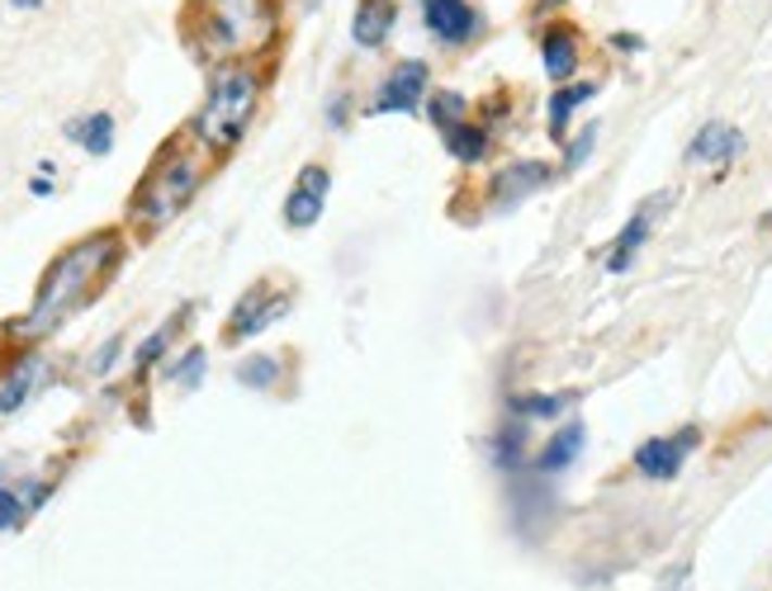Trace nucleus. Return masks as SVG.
<instances>
[{
    "instance_id": "9b49d317",
    "label": "nucleus",
    "mask_w": 772,
    "mask_h": 591,
    "mask_svg": "<svg viewBox=\"0 0 772 591\" xmlns=\"http://www.w3.org/2000/svg\"><path fill=\"white\" fill-rule=\"evenodd\" d=\"M394 24H398V5H394V0H360L351 34H356L360 48H379L389 34H394Z\"/></svg>"
},
{
    "instance_id": "393cba45",
    "label": "nucleus",
    "mask_w": 772,
    "mask_h": 591,
    "mask_svg": "<svg viewBox=\"0 0 772 591\" xmlns=\"http://www.w3.org/2000/svg\"><path fill=\"white\" fill-rule=\"evenodd\" d=\"M172 336H176V326H156V332L138 346V355H134V370H152V364H156V355H162L166 346H172Z\"/></svg>"
},
{
    "instance_id": "f8f14e48",
    "label": "nucleus",
    "mask_w": 772,
    "mask_h": 591,
    "mask_svg": "<svg viewBox=\"0 0 772 591\" xmlns=\"http://www.w3.org/2000/svg\"><path fill=\"white\" fill-rule=\"evenodd\" d=\"M744 147V138H739V128L735 124H706L697 138H692V147L687 156L692 162H711V166H725L730 156H735Z\"/></svg>"
},
{
    "instance_id": "423d86ee",
    "label": "nucleus",
    "mask_w": 772,
    "mask_h": 591,
    "mask_svg": "<svg viewBox=\"0 0 772 591\" xmlns=\"http://www.w3.org/2000/svg\"><path fill=\"white\" fill-rule=\"evenodd\" d=\"M284 312H290V294H270L266 284H256L252 294L238 304V312H232L228 322V341H242V336H256L266 332L270 322H280Z\"/></svg>"
},
{
    "instance_id": "a878e982",
    "label": "nucleus",
    "mask_w": 772,
    "mask_h": 591,
    "mask_svg": "<svg viewBox=\"0 0 772 591\" xmlns=\"http://www.w3.org/2000/svg\"><path fill=\"white\" fill-rule=\"evenodd\" d=\"M593 142H597V128H583V133H579V142H573V147H569V156H565V170H579V166H583V156L593 152Z\"/></svg>"
},
{
    "instance_id": "9d476101",
    "label": "nucleus",
    "mask_w": 772,
    "mask_h": 591,
    "mask_svg": "<svg viewBox=\"0 0 772 591\" xmlns=\"http://www.w3.org/2000/svg\"><path fill=\"white\" fill-rule=\"evenodd\" d=\"M431 81L427 62H403V67L389 72V81L379 86V95L370 104V114H389V110H413L417 100H422V90Z\"/></svg>"
},
{
    "instance_id": "dca6fc26",
    "label": "nucleus",
    "mask_w": 772,
    "mask_h": 591,
    "mask_svg": "<svg viewBox=\"0 0 772 591\" xmlns=\"http://www.w3.org/2000/svg\"><path fill=\"white\" fill-rule=\"evenodd\" d=\"M67 138L72 142H81L86 152H96V156H104L114 147V118L110 114H90V118H72L67 124Z\"/></svg>"
},
{
    "instance_id": "b1692460",
    "label": "nucleus",
    "mask_w": 772,
    "mask_h": 591,
    "mask_svg": "<svg viewBox=\"0 0 772 591\" xmlns=\"http://www.w3.org/2000/svg\"><path fill=\"white\" fill-rule=\"evenodd\" d=\"M200 374H204V346H190L176 364H166V378H180L186 388L200 384Z\"/></svg>"
},
{
    "instance_id": "ddd939ff",
    "label": "nucleus",
    "mask_w": 772,
    "mask_h": 591,
    "mask_svg": "<svg viewBox=\"0 0 772 591\" xmlns=\"http://www.w3.org/2000/svg\"><path fill=\"white\" fill-rule=\"evenodd\" d=\"M579 454H583V426L569 422L565 431H555V440H549L541 454H535V473H565Z\"/></svg>"
},
{
    "instance_id": "2eb2a0df",
    "label": "nucleus",
    "mask_w": 772,
    "mask_h": 591,
    "mask_svg": "<svg viewBox=\"0 0 772 591\" xmlns=\"http://www.w3.org/2000/svg\"><path fill=\"white\" fill-rule=\"evenodd\" d=\"M38 378H43V360H34V355H29V360H20L15 374H10L5 388H0V412H5V416L20 412V407L29 402V393H34Z\"/></svg>"
},
{
    "instance_id": "c756f323",
    "label": "nucleus",
    "mask_w": 772,
    "mask_h": 591,
    "mask_svg": "<svg viewBox=\"0 0 772 591\" xmlns=\"http://www.w3.org/2000/svg\"><path fill=\"white\" fill-rule=\"evenodd\" d=\"M768 222H772V214H768Z\"/></svg>"
},
{
    "instance_id": "1a4fd4ad",
    "label": "nucleus",
    "mask_w": 772,
    "mask_h": 591,
    "mask_svg": "<svg viewBox=\"0 0 772 591\" xmlns=\"http://www.w3.org/2000/svg\"><path fill=\"white\" fill-rule=\"evenodd\" d=\"M427 29L441 38V43H469L479 34V15L469 0H427L422 5Z\"/></svg>"
},
{
    "instance_id": "0eeeda50",
    "label": "nucleus",
    "mask_w": 772,
    "mask_h": 591,
    "mask_svg": "<svg viewBox=\"0 0 772 591\" xmlns=\"http://www.w3.org/2000/svg\"><path fill=\"white\" fill-rule=\"evenodd\" d=\"M673 204V194L663 190V194H654V200H645L631 214V222L621 228V236L611 242V256H607V270L611 274H621V270H631V260H635V252L645 246V236L654 232V218H659V208H669Z\"/></svg>"
},
{
    "instance_id": "7ed1b4c3",
    "label": "nucleus",
    "mask_w": 772,
    "mask_h": 591,
    "mask_svg": "<svg viewBox=\"0 0 772 591\" xmlns=\"http://www.w3.org/2000/svg\"><path fill=\"white\" fill-rule=\"evenodd\" d=\"M275 34L270 0H200V38L214 57L256 52Z\"/></svg>"
},
{
    "instance_id": "20e7f679",
    "label": "nucleus",
    "mask_w": 772,
    "mask_h": 591,
    "mask_svg": "<svg viewBox=\"0 0 772 591\" xmlns=\"http://www.w3.org/2000/svg\"><path fill=\"white\" fill-rule=\"evenodd\" d=\"M204 180V162L186 147H172L148 170V180H142L138 200H134V218H142L148 228H162V222H172L180 208L194 200V190H200Z\"/></svg>"
},
{
    "instance_id": "4468645a",
    "label": "nucleus",
    "mask_w": 772,
    "mask_h": 591,
    "mask_svg": "<svg viewBox=\"0 0 772 591\" xmlns=\"http://www.w3.org/2000/svg\"><path fill=\"white\" fill-rule=\"evenodd\" d=\"M541 52H545V72L555 76V81H569V76L579 72V43H573L569 29H549Z\"/></svg>"
},
{
    "instance_id": "aec40b11",
    "label": "nucleus",
    "mask_w": 772,
    "mask_h": 591,
    "mask_svg": "<svg viewBox=\"0 0 772 591\" xmlns=\"http://www.w3.org/2000/svg\"><path fill=\"white\" fill-rule=\"evenodd\" d=\"M322 200H327L322 190L299 185L290 200H284V222H290V228H313V222H318V214H322Z\"/></svg>"
},
{
    "instance_id": "f3484780",
    "label": "nucleus",
    "mask_w": 772,
    "mask_h": 591,
    "mask_svg": "<svg viewBox=\"0 0 772 591\" xmlns=\"http://www.w3.org/2000/svg\"><path fill=\"white\" fill-rule=\"evenodd\" d=\"M583 100H593V81H573L565 90H555V100H549V138H565V128H569V118L573 110H579Z\"/></svg>"
},
{
    "instance_id": "5701e85b",
    "label": "nucleus",
    "mask_w": 772,
    "mask_h": 591,
    "mask_svg": "<svg viewBox=\"0 0 772 591\" xmlns=\"http://www.w3.org/2000/svg\"><path fill=\"white\" fill-rule=\"evenodd\" d=\"M427 114H431V124L441 128V133H446V128H455L460 124V114H465V100L455 95V90H446V95H436L427 104Z\"/></svg>"
},
{
    "instance_id": "f03ea898",
    "label": "nucleus",
    "mask_w": 772,
    "mask_h": 591,
    "mask_svg": "<svg viewBox=\"0 0 772 591\" xmlns=\"http://www.w3.org/2000/svg\"><path fill=\"white\" fill-rule=\"evenodd\" d=\"M256 95H261V81L252 67H242V62H232L214 76V86H208V100L204 110L194 114V138H200V147H214V152H228L232 142L246 133V124H252L256 114Z\"/></svg>"
},
{
    "instance_id": "cd10ccee",
    "label": "nucleus",
    "mask_w": 772,
    "mask_h": 591,
    "mask_svg": "<svg viewBox=\"0 0 772 591\" xmlns=\"http://www.w3.org/2000/svg\"><path fill=\"white\" fill-rule=\"evenodd\" d=\"M611 43H617L621 52H640V48H645V38H635V34H617Z\"/></svg>"
},
{
    "instance_id": "f257e3e1",
    "label": "nucleus",
    "mask_w": 772,
    "mask_h": 591,
    "mask_svg": "<svg viewBox=\"0 0 772 591\" xmlns=\"http://www.w3.org/2000/svg\"><path fill=\"white\" fill-rule=\"evenodd\" d=\"M114 260H119V232H96V236H86V242H76L72 252H62L58 260H52V270L43 274V284H38L34 308L24 312L10 332L24 336V341L58 332V326L96 294L100 274L110 270Z\"/></svg>"
},
{
    "instance_id": "6e6552de",
    "label": "nucleus",
    "mask_w": 772,
    "mask_h": 591,
    "mask_svg": "<svg viewBox=\"0 0 772 591\" xmlns=\"http://www.w3.org/2000/svg\"><path fill=\"white\" fill-rule=\"evenodd\" d=\"M555 180V170L545 162H517L493 176V208H517L521 200H531L535 190H545Z\"/></svg>"
},
{
    "instance_id": "412c9836",
    "label": "nucleus",
    "mask_w": 772,
    "mask_h": 591,
    "mask_svg": "<svg viewBox=\"0 0 772 591\" xmlns=\"http://www.w3.org/2000/svg\"><path fill=\"white\" fill-rule=\"evenodd\" d=\"M43 492H48V488H29V497H24V492L0 488V530H15V525L29 516V506L43 502Z\"/></svg>"
},
{
    "instance_id": "a211bd4d",
    "label": "nucleus",
    "mask_w": 772,
    "mask_h": 591,
    "mask_svg": "<svg viewBox=\"0 0 772 591\" xmlns=\"http://www.w3.org/2000/svg\"><path fill=\"white\" fill-rule=\"evenodd\" d=\"M446 152L455 162H479V156L489 152V133L474 124H455V128H446Z\"/></svg>"
},
{
    "instance_id": "39448f33",
    "label": "nucleus",
    "mask_w": 772,
    "mask_h": 591,
    "mask_svg": "<svg viewBox=\"0 0 772 591\" xmlns=\"http://www.w3.org/2000/svg\"><path fill=\"white\" fill-rule=\"evenodd\" d=\"M697 436H701V431H697V426H687V431H678V436L645 440V445L635 450V468L645 473L649 483H669V478H678V468H683V454H687V450H697Z\"/></svg>"
},
{
    "instance_id": "6ab92c4d",
    "label": "nucleus",
    "mask_w": 772,
    "mask_h": 591,
    "mask_svg": "<svg viewBox=\"0 0 772 591\" xmlns=\"http://www.w3.org/2000/svg\"><path fill=\"white\" fill-rule=\"evenodd\" d=\"M569 402H573V393H527V398H512L507 407H512V416L531 422V416H559Z\"/></svg>"
},
{
    "instance_id": "c85d7f7f",
    "label": "nucleus",
    "mask_w": 772,
    "mask_h": 591,
    "mask_svg": "<svg viewBox=\"0 0 772 591\" xmlns=\"http://www.w3.org/2000/svg\"><path fill=\"white\" fill-rule=\"evenodd\" d=\"M0 478H5V464H0Z\"/></svg>"
},
{
    "instance_id": "bb28decb",
    "label": "nucleus",
    "mask_w": 772,
    "mask_h": 591,
    "mask_svg": "<svg viewBox=\"0 0 772 591\" xmlns=\"http://www.w3.org/2000/svg\"><path fill=\"white\" fill-rule=\"evenodd\" d=\"M119 346H124V336H110V341H104V346L90 355V370H96V374H110V364H114V355H119Z\"/></svg>"
},
{
    "instance_id": "4be33fe9",
    "label": "nucleus",
    "mask_w": 772,
    "mask_h": 591,
    "mask_svg": "<svg viewBox=\"0 0 772 591\" xmlns=\"http://www.w3.org/2000/svg\"><path fill=\"white\" fill-rule=\"evenodd\" d=\"M275 378H280V364H275L270 355H256V360L238 364V384H246V388H270Z\"/></svg>"
}]
</instances>
